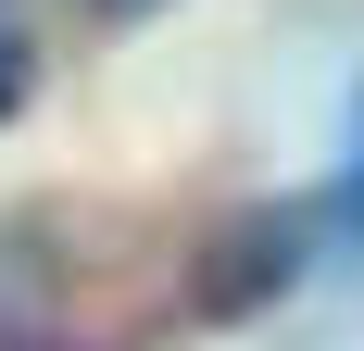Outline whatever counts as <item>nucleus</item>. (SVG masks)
<instances>
[{"label":"nucleus","mask_w":364,"mask_h":351,"mask_svg":"<svg viewBox=\"0 0 364 351\" xmlns=\"http://www.w3.org/2000/svg\"><path fill=\"white\" fill-rule=\"evenodd\" d=\"M126 326V239L88 213H0V351H113Z\"/></svg>","instance_id":"nucleus-1"},{"label":"nucleus","mask_w":364,"mask_h":351,"mask_svg":"<svg viewBox=\"0 0 364 351\" xmlns=\"http://www.w3.org/2000/svg\"><path fill=\"white\" fill-rule=\"evenodd\" d=\"M327 226H339V239H364V176H339V201H327Z\"/></svg>","instance_id":"nucleus-3"},{"label":"nucleus","mask_w":364,"mask_h":351,"mask_svg":"<svg viewBox=\"0 0 364 351\" xmlns=\"http://www.w3.org/2000/svg\"><path fill=\"white\" fill-rule=\"evenodd\" d=\"M13 101H26V38L0 26V113H13Z\"/></svg>","instance_id":"nucleus-2"},{"label":"nucleus","mask_w":364,"mask_h":351,"mask_svg":"<svg viewBox=\"0 0 364 351\" xmlns=\"http://www.w3.org/2000/svg\"><path fill=\"white\" fill-rule=\"evenodd\" d=\"M101 13H113V26H139V13H164V0H101Z\"/></svg>","instance_id":"nucleus-4"}]
</instances>
